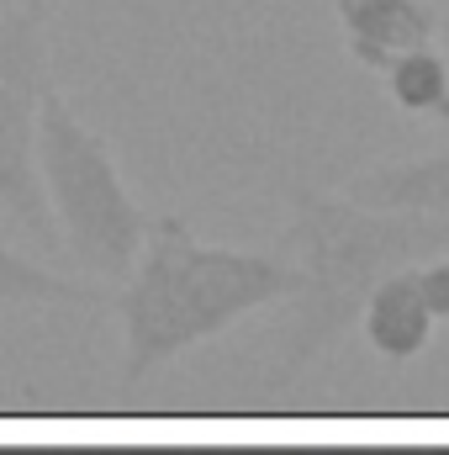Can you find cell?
Returning a JSON list of instances; mask_svg holds the SVG:
<instances>
[{
    "label": "cell",
    "mask_w": 449,
    "mask_h": 455,
    "mask_svg": "<svg viewBox=\"0 0 449 455\" xmlns=\"http://www.w3.org/2000/svg\"><path fill=\"white\" fill-rule=\"evenodd\" d=\"M291 249H296V270H302V291L291 334L280 344L275 371L264 376V392H286L307 365H318L334 349L370 286L402 265L434 259L449 249V223L445 218H423V212H386V207H365L354 196H318L307 186L291 191Z\"/></svg>",
    "instance_id": "obj_2"
},
{
    "label": "cell",
    "mask_w": 449,
    "mask_h": 455,
    "mask_svg": "<svg viewBox=\"0 0 449 455\" xmlns=\"http://www.w3.org/2000/svg\"><path fill=\"white\" fill-rule=\"evenodd\" d=\"M354 202L365 207H386V212H423V218H445L449 223V148L407 159V164H381L365 170L349 186Z\"/></svg>",
    "instance_id": "obj_7"
},
{
    "label": "cell",
    "mask_w": 449,
    "mask_h": 455,
    "mask_svg": "<svg viewBox=\"0 0 449 455\" xmlns=\"http://www.w3.org/2000/svg\"><path fill=\"white\" fill-rule=\"evenodd\" d=\"M418 286H423V302H429V313H434L439 323H449V249L418 265Z\"/></svg>",
    "instance_id": "obj_10"
},
{
    "label": "cell",
    "mask_w": 449,
    "mask_h": 455,
    "mask_svg": "<svg viewBox=\"0 0 449 455\" xmlns=\"http://www.w3.org/2000/svg\"><path fill=\"white\" fill-rule=\"evenodd\" d=\"M343 48L359 69L381 75L397 53L439 37V11L429 0H334Z\"/></svg>",
    "instance_id": "obj_5"
},
{
    "label": "cell",
    "mask_w": 449,
    "mask_h": 455,
    "mask_svg": "<svg viewBox=\"0 0 449 455\" xmlns=\"http://www.w3.org/2000/svg\"><path fill=\"white\" fill-rule=\"evenodd\" d=\"M53 85L48 69V16L21 5L0 16V212L48 259L64 254V233L48 212L37 180V101Z\"/></svg>",
    "instance_id": "obj_4"
},
{
    "label": "cell",
    "mask_w": 449,
    "mask_h": 455,
    "mask_svg": "<svg viewBox=\"0 0 449 455\" xmlns=\"http://www.w3.org/2000/svg\"><path fill=\"white\" fill-rule=\"evenodd\" d=\"M37 180L53 223L64 228V254L101 281H122L143 249L148 212L132 202L106 138L80 122L59 85L37 101Z\"/></svg>",
    "instance_id": "obj_3"
},
{
    "label": "cell",
    "mask_w": 449,
    "mask_h": 455,
    "mask_svg": "<svg viewBox=\"0 0 449 455\" xmlns=\"http://www.w3.org/2000/svg\"><path fill=\"white\" fill-rule=\"evenodd\" d=\"M381 80H386V96H391L397 112L449 122V59L434 43L397 53V59L381 69Z\"/></svg>",
    "instance_id": "obj_9"
},
{
    "label": "cell",
    "mask_w": 449,
    "mask_h": 455,
    "mask_svg": "<svg viewBox=\"0 0 449 455\" xmlns=\"http://www.w3.org/2000/svg\"><path fill=\"white\" fill-rule=\"evenodd\" d=\"M0 307H112V291L0 243Z\"/></svg>",
    "instance_id": "obj_8"
},
{
    "label": "cell",
    "mask_w": 449,
    "mask_h": 455,
    "mask_svg": "<svg viewBox=\"0 0 449 455\" xmlns=\"http://www.w3.org/2000/svg\"><path fill=\"white\" fill-rule=\"evenodd\" d=\"M423 455H449V451H423Z\"/></svg>",
    "instance_id": "obj_11"
},
{
    "label": "cell",
    "mask_w": 449,
    "mask_h": 455,
    "mask_svg": "<svg viewBox=\"0 0 449 455\" xmlns=\"http://www.w3.org/2000/svg\"><path fill=\"white\" fill-rule=\"evenodd\" d=\"M127 286L112 297L122 318V392L143 387L169 360L191 355L196 344L217 339L238 318L291 302L302 291V270L270 254L201 243L185 218H148L143 249Z\"/></svg>",
    "instance_id": "obj_1"
},
{
    "label": "cell",
    "mask_w": 449,
    "mask_h": 455,
    "mask_svg": "<svg viewBox=\"0 0 449 455\" xmlns=\"http://www.w3.org/2000/svg\"><path fill=\"white\" fill-rule=\"evenodd\" d=\"M418 265H423V259H418ZM418 265H402V270L381 275V281L370 286L359 318H354L359 334H365V344H370L381 360H391V365L418 360V355L434 344V329H439V318H434L429 302H423Z\"/></svg>",
    "instance_id": "obj_6"
},
{
    "label": "cell",
    "mask_w": 449,
    "mask_h": 455,
    "mask_svg": "<svg viewBox=\"0 0 449 455\" xmlns=\"http://www.w3.org/2000/svg\"><path fill=\"white\" fill-rule=\"evenodd\" d=\"M359 455H375V451H359ZM386 455H391V451H386Z\"/></svg>",
    "instance_id": "obj_13"
},
{
    "label": "cell",
    "mask_w": 449,
    "mask_h": 455,
    "mask_svg": "<svg viewBox=\"0 0 449 455\" xmlns=\"http://www.w3.org/2000/svg\"><path fill=\"white\" fill-rule=\"evenodd\" d=\"M80 5H101V0H80Z\"/></svg>",
    "instance_id": "obj_12"
}]
</instances>
